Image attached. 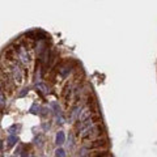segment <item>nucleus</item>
Returning a JSON list of instances; mask_svg holds the SVG:
<instances>
[{
    "instance_id": "nucleus-1",
    "label": "nucleus",
    "mask_w": 157,
    "mask_h": 157,
    "mask_svg": "<svg viewBox=\"0 0 157 157\" xmlns=\"http://www.w3.org/2000/svg\"><path fill=\"white\" fill-rule=\"evenodd\" d=\"M99 135V126L98 124H96V126H90L88 128V130H85L83 134H81V136L84 139H93L96 136H98Z\"/></svg>"
},
{
    "instance_id": "nucleus-2",
    "label": "nucleus",
    "mask_w": 157,
    "mask_h": 157,
    "mask_svg": "<svg viewBox=\"0 0 157 157\" xmlns=\"http://www.w3.org/2000/svg\"><path fill=\"white\" fill-rule=\"evenodd\" d=\"M17 54H19V58H20V60H21V63H22V64L29 63L30 56H29V54H28V51H26V49H25V47H19V50H17Z\"/></svg>"
},
{
    "instance_id": "nucleus-3",
    "label": "nucleus",
    "mask_w": 157,
    "mask_h": 157,
    "mask_svg": "<svg viewBox=\"0 0 157 157\" xmlns=\"http://www.w3.org/2000/svg\"><path fill=\"white\" fill-rule=\"evenodd\" d=\"M10 72H12V77L17 78V83H20L21 80H22V72L20 71V68L16 66V64H13V66H10Z\"/></svg>"
},
{
    "instance_id": "nucleus-4",
    "label": "nucleus",
    "mask_w": 157,
    "mask_h": 157,
    "mask_svg": "<svg viewBox=\"0 0 157 157\" xmlns=\"http://www.w3.org/2000/svg\"><path fill=\"white\" fill-rule=\"evenodd\" d=\"M55 143L58 145H62V144H64V141H66V134L63 132V131H59L58 134H56V138H55Z\"/></svg>"
},
{
    "instance_id": "nucleus-5",
    "label": "nucleus",
    "mask_w": 157,
    "mask_h": 157,
    "mask_svg": "<svg viewBox=\"0 0 157 157\" xmlns=\"http://www.w3.org/2000/svg\"><path fill=\"white\" fill-rule=\"evenodd\" d=\"M17 141H19V138H17L16 135H10L8 138V147H13Z\"/></svg>"
},
{
    "instance_id": "nucleus-6",
    "label": "nucleus",
    "mask_w": 157,
    "mask_h": 157,
    "mask_svg": "<svg viewBox=\"0 0 157 157\" xmlns=\"http://www.w3.org/2000/svg\"><path fill=\"white\" fill-rule=\"evenodd\" d=\"M35 88L39 89V90H41L42 93H45V94H47V93H49V88L46 87L45 84H42V83H38L37 85H35Z\"/></svg>"
},
{
    "instance_id": "nucleus-7",
    "label": "nucleus",
    "mask_w": 157,
    "mask_h": 157,
    "mask_svg": "<svg viewBox=\"0 0 157 157\" xmlns=\"http://www.w3.org/2000/svg\"><path fill=\"white\" fill-rule=\"evenodd\" d=\"M70 72H71V67H63V68H60V70H59V73L62 75L63 77H67Z\"/></svg>"
},
{
    "instance_id": "nucleus-8",
    "label": "nucleus",
    "mask_w": 157,
    "mask_h": 157,
    "mask_svg": "<svg viewBox=\"0 0 157 157\" xmlns=\"http://www.w3.org/2000/svg\"><path fill=\"white\" fill-rule=\"evenodd\" d=\"M30 113L31 114H38V115H41V106H38V105H34L30 108Z\"/></svg>"
},
{
    "instance_id": "nucleus-9",
    "label": "nucleus",
    "mask_w": 157,
    "mask_h": 157,
    "mask_svg": "<svg viewBox=\"0 0 157 157\" xmlns=\"http://www.w3.org/2000/svg\"><path fill=\"white\" fill-rule=\"evenodd\" d=\"M5 96L3 94V92H1V89H0V108H5Z\"/></svg>"
},
{
    "instance_id": "nucleus-10",
    "label": "nucleus",
    "mask_w": 157,
    "mask_h": 157,
    "mask_svg": "<svg viewBox=\"0 0 157 157\" xmlns=\"http://www.w3.org/2000/svg\"><path fill=\"white\" fill-rule=\"evenodd\" d=\"M55 157H66V151L63 148H58L55 151Z\"/></svg>"
},
{
    "instance_id": "nucleus-11",
    "label": "nucleus",
    "mask_w": 157,
    "mask_h": 157,
    "mask_svg": "<svg viewBox=\"0 0 157 157\" xmlns=\"http://www.w3.org/2000/svg\"><path fill=\"white\" fill-rule=\"evenodd\" d=\"M35 145H38V147H41L42 144H43V141H42V136H38V138H35Z\"/></svg>"
},
{
    "instance_id": "nucleus-12",
    "label": "nucleus",
    "mask_w": 157,
    "mask_h": 157,
    "mask_svg": "<svg viewBox=\"0 0 157 157\" xmlns=\"http://www.w3.org/2000/svg\"><path fill=\"white\" fill-rule=\"evenodd\" d=\"M28 90H29V89H28V88H25L24 90H22V92H21V93H20V97H24V96L28 93Z\"/></svg>"
},
{
    "instance_id": "nucleus-13",
    "label": "nucleus",
    "mask_w": 157,
    "mask_h": 157,
    "mask_svg": "<svg viewBox=\"0 0 157 157\" xmlns=\"http://www.w3.org/2000/svg\"><path fill=\"white\" fill-rule=\"evenodd\" d=\"M0 149H1V141H0Z\"/></svg>"
},
{
    "instance_id": "nucleus-14",
    "label": "nucleus",
    "mask_w": 157,
    "mask_h": 157,
    "mask_svg": "<svg viewBox=\"0 0 157 157\" xmlns=\"http://www.w3.org/2000/svg\"><path fill=\"white\" fill-rule=\"evenodd\" d=\"M12 157H15V156H12Z\"/></svg>"
}]
</instances>
